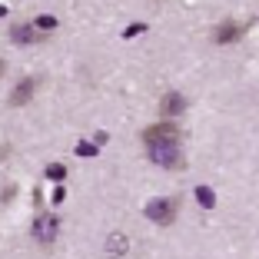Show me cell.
Segmentation results:
<instances>
[{"mask_svg": "<svg viewBox=\"0 0 259 259\" xmlns=\"http://www.w3.org/2000/svg\"><path fill=\"white\" fill-rule=\"evenodd\" d=\"M143 143L150 160L163 169H180L183 166V146H180V126L169 120L156 123V126L143 130Z\"/></svg>", "mask_w": 259, "mask_h": 259, "instance_id": "6da1fadb", "label": "cell"}, {"mask_svg": "<svg viewBox=\"0 0 259 259\" xmlns=\"http://www.w3.org/2000/svg\"><path fill=\"white\" fill-rule=\"evenodd\" d=\"M146 220H153L156 226H169V223L176 220V203L173 199H150L146 203Z\"/></svg>", "mask_w": 259, "mask_h": 259, "instance_id": "7a4b0ae2", "label": "cell"}, {"mask_svg": "<svg viewBox=\"0 0 259 259\" xmlns=\"http://www.w3.org/2000/svg\"><path fill=\"white\" fill-rule=\"evenodd\" d=\"M246 30H249V23H239V20H223L220 27L213 30V40L220 47H226V44H236V40H243L246 37Z\"/></svg>", "mask_w": 259, "mask_h": 259, "instance_id": "3957f363", "label": "cell"}, {"mask_svg": "<svg viewBox=\"0 0 259 259\" xmlns=\"http://www.w3.org/2000/svg\"><path fill=\"white\" fill-rule=\"evenodd\" d=\"M37 87H40L37 76H23L20 83L14 87V93H10V107H23V103H30L33 93H37Z\"/></svg>", "mask_w": 259, "mask_h": 259, "instance_id": "277c9868", "label": "cell"}, {"mask_svg": "<svg viewBox=\"0 0 259 259\" xmlns=\"http://www.w3.org/2000/svg\"><path fill=\"white\" fill-rule=\"evenodd\" d=\"M57 229H60V223H57V216H50V213H44V216L33 220V236H37L40 243H54Z\"/></svg>", "mask_w": 259, "mask_h": 259, "instance_id": "5b68a950", "label": "cell"}, {"mask_svg": "<svg viewBox=\"0 0 259 259\" xmlns=\"http://www.w3.org/2000/svg\"><path fill=\"white\" fill-rule=\"evenodd\" d=\"M10 40H14L17 47H30V44H40L44 33H40L33 23H17L14 30H10Z\"/></svg>", "mask_w": 259, "mask_h": 259, "instance_id": "8992f818", "label": "cell"}, {"mask_svg": "<svg viewBox=\"0 0 259 259\" xmlns=\"http://www.w3.org/2000/svg\"><path fill=\"white\" fill-rule=\"evenodd\" d=\"M186 110V97L183 93H166V97L160 100V113H163V120H169L173 123V116H180Z\"/></svg>", "mask_w": 259, "mask_h": 259, "instance_id": "52a82bcc", "label": "cell"}, {"mask_svg": "<svg viewBox=\"0 0 259 259\" xmlns=\"http://www.w3.org/2000/svg\"><path fill=\"white\" fill-rule=\"evenodd\" d=\"M196 199H199V206H206V209H213V206H216V193L209 190V186H199Z\"/></svg>", "mask_w": 259, "mask_h": 259, "instance_id": "ba28073f", "label": "cell"}, {"mask_svg": "<svg viewBox=\"0 0 259 259\" xmlns=\"http://www.w3.org/2000/svg\"><path fill=\"white\" fill-rule=\"evenodd\" d=\"M33 27H37V30H54V27H57V17L54 14H40V17H33Z\"/></svg>", "mask_w": 259, "mask_h": 259, "instance_id": "9c48e42d", "label": "cell"}, {"mask_svg": "<svg viewBox=\"0 0 259 259\" xmlns=\"http://www.w3.org/2000/svg\"><path fill=\"white\" fill-rule=\"evenodd\" d=\"M44 173H47V180H57V183H63V176H67V166H63V163H50Z\"/></svg>", "mask_w": 259, "mask_h": 259, "instance_id": "30bf717a", "label": "cell"}, {"mask_svg": "<svg viewBox=\"0 0 259 259\" xmlns=\"http://www.w3.org/2000/svg\"><path fill=\"white\" fill-rule=\"evenodd\" d=\"M73 153H76V156H97L100 150H97V146H93V143H87V140H80V143H76V150H73Z\"/></svg>", "mask_w": 259, "mask_h": 259, "instance_id": "8fae6325", "label": "cell"}, {"mask_svg": "<svg viewBox=\"0 0 259 259\" xmlns=\"http://www.w3.org/2000/svg\"><path fill=\"white\" fill-rule=\"evenodd\" d=\"M143 30H146L143 23H130L126 30H123V37H137V33H143Z\"/></svg>", "mask_w": 259, "mask_h": 259, "instance_id": "7c38bea8", "label": "cell"}, {"mask_svg": "<svg viewBox=\"0 0 259 259\" xmlns=\"http://www.w3.org/2000/svg\"><path fill=\"white\" fill-rule=\"evenodd\" d=\"M4 70H7V63H4V60H0V76H4Z\"/></svg>", "mask_w": 259, "mask_h": 259, "instance_id": "4fadbf2b", "label": "cell"}]
</instances>
